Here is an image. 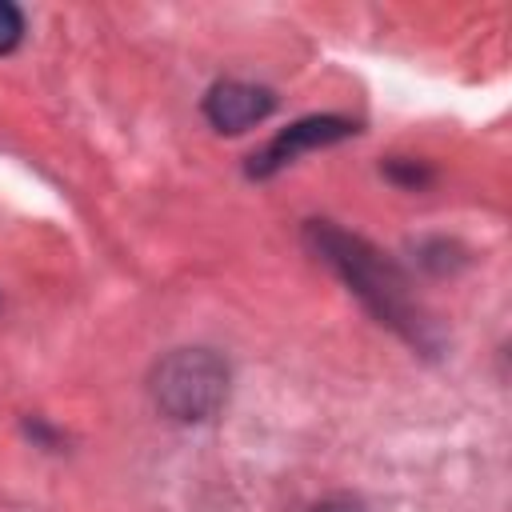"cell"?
Masks as SVG:
<instances>
[{
    "mask_svg": "<svg viewBox=\"0 0 512 512\" xmlns=\"http://www.w3.org/2000/svg\"><path fill=\"white\" fill-rule=\"evenodd\" d=\"M308 244L328 268H336L344 276V284L384 324H392L408 340H420V316H416V308H412V300L404 292V276H400V268L392 260H384L368 240H360V236H352V232H344V228H336L328 220H312L308 224Z\"/></svg>",
    "mask_w": 512,
    "mask_h": 512,
    "instance_id": "6da1fadb",
    "label": "cell"
},
{
    "mask_svg": "<svg viewBox=\"0 0 512 512\" xmlns=\"http://www.w3.org/2000/svg\"><path fill=\"white\" fill-rule=\"evenodd\" d=\"M152 396L172 420H208L228 396V368L208 348H176L156 364Z\"/></svg>",
    "mask_w": 512,
    "mask_h": 512,
    "instance_id": "7a4b0ae2",
    "label": "cell"
},
{
    "mask_svg": "<svg viewBox=\"0 0 512 512\" xmlns=\"http://www.w3.org/2000/svg\"><path fill=\"white\" fill-rule=\"evenodd\" d=\"M352 132H356V124L344 120V116H308V120H296V124H288L280 136H272V140L252 156L248 172H252V176H272V172H280L284 164H292L300 152L336 144V140H344V136H352Z\"/></svg>",
    "mask_w": 512,
    "mask_h": 512,
    "instance_id": "3957f363",
    "label": "cell"
},
{
    "mask_svg": "<svg viewBox=\"0 0 512 512\" xmlns=\"http://www.w3.org/2000/svg\"><path fill=\"white\" fill-rule=\"evenodd\" d=\"M272 108H276V96L268 88L244 84V80H220L204 96V116L216 132H244L260 120H268Z\"/></svg>",
    "mask_w": 512,
    "mask_h": 512,
    "instance_id": "277c9868",
    "label": "cell"
},
{
    "mask_svg": "<svg viewBox=\"0 0 512 512\" xmlns=\"http://www.w3.org/2000/svg\"><path fill=\"white\" fill-rule=\"evenodd\" d=\"M24 40V12L8 0H0V56L12 52Z\"/></svg>",
    "mask_w": 512,
    "mask_h": 512,
    "instance_id": "5b68a950",
    "label": "cell"
},
{
    "mask_svg": "<svg viewBox=\"0 0 512 512\" xmlns=\"http://www.w3.org/2000/svg\"><path fill=\"white\" fill-rule=\"evenodd\" d=\"M388 176L392 180H400V184H408V188H420V184H428V168L424 164H416V160H392L388 164Z\"/></svg>",
    "mask_w": 512,
    "mask_h": 512,
    "instance_id": "8992f818",
    "label": "cell"
},
{
    "mask_svg": "<svg viewBox=\"0 0 512 512\" xmlns=\"http://www.w3.org/2000/svg\"><path fill=\"white\" fill-rule=\"evenodd\" d=\"M312 512H368V508H364V504H356V500H348V496H336V500L316 504Z\"/></svg>",
    "mask_w": 512,
    "mask_h": 512,
    "instance_id": "52a82bcc",
    "label": "cell"
}]
</instances>
